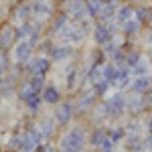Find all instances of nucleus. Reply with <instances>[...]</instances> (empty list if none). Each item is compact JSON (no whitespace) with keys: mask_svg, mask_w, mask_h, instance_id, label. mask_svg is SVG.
<instances>
[{"mask_svg":"<svg viewBox=\"0 0 152 152\" xmlns=\"http://www.w3.org/2000/svg\"><path fill=\"white\" fill-rule=\"evenodd\" d=\"M87 146V130L81 126H69L59 138V152H81Z\"/></svg>","mask_w":152,"mask_h":152,"instance_id":"nucleus-1","label":"nucleus"},{"mask_svg":"<svg viewBox=\"0 0 152 152\" xmlns=\"http://www.w3.org/2000/svg\"><path fill=\"white\" fill-rule=\"evenodd\" d=\"M105 107V114L107 120H118V118L126 116V94L124 91H114V94H107L105 97H102Z\"/></svg>","mask_w":152,"mask_h":152,"instance_id":"nucleus-2","label":"nucleus"},{"mask_svg":"<svg viewBox=\"0 0 152 152\" xmlns=\"http://www.w3.org/2000/svg\"><path fill=\"white\" fill-rule=\"evenodd\" d=\"M28 2H31V18L35 23L47 26L49 20L53 18V14L57 12L55 2H51V0H28Z\"/></svg>","mask_w":152,"mask_h":152,"instance_id":"nucleus-3","label":"nucleus"},{"mask_svg":"<svg viewBox=\"0 0 152 152\" xmlns=\"http://www.w3.org/2000/svg\"><path fill=\"white\" fill-rule=\"evenodd\" d=\"M120 33V26L116 24V20H110V23H95L91 37H94V43L97 47H105L107 43H112L116 35Z\"/></svg>","mask_w":152,"mask_h":152,"instance_id":"nucleus-4","label":"nucleus"},{"mask_svg":"<svg viewBox=\"0 0 152 152\" xmlns=\"http://www.w3.org/2000/svg\"><path fill=\"white\" fill-rule=\"evenodd\" d=\"M97 94L94 91V87L91 85H85V87H81L79 91H77V95L73 97V105H75V114L77 116H85L91 107H94L95 104H97Z\"/></svg>","mask_w":152,"mask_h":152,"instance_id":"nucleus-5","label":"nucleus"},{"mask_svg":"<svg viewBox=\"0 0 152 152\" xmlns=\"http://www.w3.org/2000/svg\"><path fill=\"white\" fill-rule=\"evenodd\" d=\"M77 116L75 114V105H73V99H63L55 105V112H53V118L57 122L59 128H69L73 118Z\"/></svg>","mask_w":152,"mask_h":152,"instance_id":"nucleus-6","label":"nucleus"},{"mask_svg":"<svg viewBox=\"0 0 152 152\" xmlns=\"http://www.w3.org/2000/svg\"><path fill=\"white\" fill-rule=\"evenodd\" d=\"M55 41L65 43V45H73V47H75V45H79V43H83V41H85V35L81 33V28H79L75 23H67L57 33Z\"/></svg>","mask_w":152,"mask_h":152,"instance_id":"nucleus-7","label":"nucleus"},{"mask_svg":"<svg viewBox=\"0 0 152 152\" xmlns=\"http://www.w3.org/2000/svg\"><path fill=\"white\" fill-rule=\"evenodd\" d=\"M53 67V61L45 55H37L31 61L24 63V69H26V75H41V77H47L49 71Z\"/></svg>","mask_w":152,"mask_h":152,"instance_id":"nucleus-8","label":"nucleus"},{"mask_svg":"<svg viewBox=\"0 0 152 152\" xmlns=\"http://www.w3.org/2000/svg\"><path fill=\"white\" fill-rule=\"evenodd\" d=\"M146 107V99L144 94H134V91H126V114L130 116H140L144 114Z\"/></svg>","mask_w":152,"mask_h":152,"instance_id":"nucleus-9","label":"nucleus"},{"mask_svg":"<svg viewBox=\"0 0 152 152\" xmlns=\"http://www.w3.org/2000/svg\"><path fill=\"white\" fill-rule=\"evenodd\" d=\"M16 45V24L4 23L0 26V51H12Z\"/></svg>","mask_w":152,"mask_h":152,"instance_id":"nucleus-10","label":"nucleus"},{"mask_svg":"<svg viewBox=\"0 0 152 152\" xmlns=\"http://www.w3.org/2000/svg\"><path fill=\"white\" fill-rule=\"evenodd\" d=\"M65 12L69 14L71 23H81V20H85V18H89L87 6H85V0H69Z\"/></svg>","mask_w":152,"mask_h":152,"instance_id":"nucleus-11","label":"nucleus"},{"mask_svg":"<svg viewBox=\"0 0 152 152\" xmlns=\"http://www.w3.org/2000/svg\"><path fill=\"white\" fill-rule=\"evenodd\" d=\"M12 59H14V63H26V61H31L33 59V53H35V49L33 45L23 39V41H16V45L12 47Z\"/></svg>","mask_w":152,"mask_h":152,"instance_id":"nucleus-12","label":"nucleus"},{"mask_svg":"<svg viewBox=\"0 0 152 152\" xmlns=\"http://www.w3.org/2000/svg\"><path fill=\"white\" fill-rule=\"evenodd\" d=\"M37 128L41 130V134H43V140L45 142H53V138L57 136V122H55V118L53 116H41L39 118V122H37Z\"/></svg>","mask_w":152,"mask_h":152,"instance_id":"nucleus-13","label":"nucleus"},{"mask_svg":"<svg viewBox=\"0 0 152 152\" xmlns=\"http://www.w3.org/2000/svg\"><path fill=\"white\" fill-rule=\"evenodd\" d=\"M73 57H75V47L65 45V43H57L51 51V55H49V59L53 63H65V61H71Z\"/></svg>","mask_w":152,"mask_h":152,"instance_id":"nucleus-14","label":"nucleus"},{"mask_svg":"<svg viewBox=\"0 0 152 152\" xmlns=\"http://www.w3.org/2000/svg\"><path fill=\"white\" fill-rule=\"evenodd\" d=\"M41 97H43L45 105H57L59 102H63V94L55 83H47L41 91Z\"/></svg>","mask_w":152,"mask_h":152,"instance_id":"nucleus-15","label":"nucleus"},{"mask_svg":"<svg viewBox=\"0 0 152 152\" xmlns=\"http://www.w3.org/2000/svg\"><path fill=\"white\" fill-rule=\"evenodd\" d=\"M107 138V128L105 126H91V130H87V146H91L94 150L99 148V144Z\"/></svg>","mask_w":152,"mask_h":152,"instance_id":"nucleus-16","label":"nucleus"},{"mask_svg":"<svg viewBox=\"0 0 152 152\" xmlns=\"http://www.w3.org/2000/svg\"><path fill=\"white\" fill-rule=\"evenodd\" d=\"M67 23H71L69 20V14L65 10H59V12H55L53 14V18L49 20V24H47V28H49V37H57V33L65 26Z\"/></svg>","mask_w":152,"mask_h":152,"instance_id":"nucleus-17","label":"nucleus"},{"mask_svg":"<svg viewBox=\"0 0 152 152\" xmlns=\"http://www.w3.org/2000/svg\"><path fill=\"white\" fill-rule=\"evenodd\" d=\"M150 87H152V75H140V77H132V83H130L128 91L146 94Z\"/></svg>","mask_w":152,"mask_h":152,"instance_id":"nucleus-18","label":"nucleus"},{"mask_svg":"<svg viewBox=\"0 0 152 152\" xmlns=\"http://www.w3.org/2000/svg\"><path fill=\"white\" fill-rule=\"evenodd\" d=\"M142 26H144V24H142L140 20L130 18L128 23H124L122 26H120V33H122L124 39H134V37H138L142 33Z\"/></svg>","mask_w":152,"mask_h":152,"instance_id":"nucleus-19","label":"nucleus"},{"mask_svg":"<svg viewBox=\"0 0 152 152\" xmlns=\"http://www.w3.org/2000/svg\"><path fill=\"white\" fill-rule=\"evenodd\" d=\"M130 18H134V6H132V4H128V2H122V4L118 6L114 20H116L118 26H122L124 23H128Z\"/></svg>","mask_w":152,"mask_h":152,"instance_id":"nucleus-20","label":"nucleus"},{"mask_svg":"<svg viewBox=\"0 0 152 152\" xmlns=\"http://www.w3.org/2000/svg\"><path fill=\"white\" fill-rule=\"evenodd\" d=\"M120 73H122V69H120L118 65H114L112 61H107V63L104 65V79H105L107 83H110L112 87H116V85H118Z\"/></svg>","mask_w":152,"mask_h":152,"instance_id":"nucleus-21","label":"nucleus"},{"mask_svg":"<svg viewBox=\"0 0 152 152\" xmlns=\"http://www.w3.org/2000/svg\"><path fill=\"white\" fill-rule=\"evenodd\" d=\"M23 104H24V107L28 110V114L37 116V114H41V107L45 105V102H43L41 94H33V95H28V97L24 99Z\"/></svg>","mask_w":152,"mask_h":152,"instance_id":"nucleus-22","label":"nucleus"},{"mask_svg":"<svg viewBox=\"0 0 152 152\" xmlns=\"http://www.w3.org/2000/svg\"><path fill=\"white\" fill-rule=\"evenodd\" d=\"M55 45H57V43H55V37L43 35V39L39 41V45H37V49H35V51L39 53V55H45V57H49Z\"/></svg>","mask_w":152,"mask_h":152,"instance_id":"nucleus-23","label":"nucleus"},{"mask_svg":"<svg viewBox=\"0 0 152 152\" xmlns=\"http://www.w3.org/2000/svg\"><path fill=\"white\" fill-rule=\"evenodd\" d=\"M12 16L18 20V24L24 23V20H31V2L26 0V2H20L14 10H12Z\"/></svg>","mask_w":152,"mask_h":152,"instance_id":"nucleus-24","label":"nucleus"},{"mask_svg":"<svg viewBox=\"0 0 152 152\" xmlns=\"http://www.w3.org/2000/svg\"><path fill=\"white\" fill-rule=\"evenodd\" d=\"M130 73H132V77H140V75H150V63H148V59L142 57L134 67H130Z\"/></svg>","mask_w":152,"mask_h":152,"instance_id":"nucleus-25","label":"nucleus"},{"mask_svg":"<svg viewBox=\"0 0 152 152\" xmlns=\"http://www.w3.org/2000/svg\"><path fill=\"white\" fill-rule=\"evenodd\" d=\"M24 79H26V83L31 85V89H33L35 94H41L43 87L47 85V77H41V75H26Z\"/></svg>","mask_w":152,"mask_h":152,"instance_id":"nucleus-26","label":"nucleus"},{"mask_svg":"<svg viewBox=\"0 0 152 152\" xmlns=\"http://www.w3.org/2000/svg\"><path fill=\"white\" fill-rule=\"evenodd\" d=\"M126 136H128V132H126L124 126H112V128H107V138L114 140L116 144L124 142V140H126Z\"/></svg>","mask_w":152,"mask_h":152,"instance_id":"nucleus-27","label":"nucleus"},{"mask_svg":"<svg viewBox=\"0 0 152 152\" xmlns=\"http://www.w3.org/2000/svg\"><path fill=\"white\" fill-rule=\"evenodd\" d=\"M4 148H6L8 152H20V150H23V136L14 132V134H12L10 138L6 140V144H4Z\"/></svg>","mask_w":152,"mask_h":152,"instance_id":"nucleus-28","label":"nucleus"},{"mask_svg":"<svg viewBox=\"0 0 152 152\" xmlns=\"http://www.w3.org/2000/svg\"><path fill=\"white\" fill-rule=\"evenodd\" d=\"M144 57V53H142L140 49H126V67H134L140 59Z\"/></svg>","mask_w":152,"mask_h":152,"instance_id":"nucleus-29","label":"nucleus"},{"mask_svg":"<svg viewBox=\"0 0 152 152\" xmlns=\"http://www.w3.org/2000/svg\"><path fill=\"white\" fill-rule=\"evenodd\" d=\"M91 87H94V91L97 94V97H99V99H102V97H105V95L110 94V89H112V85L105 81L104 77H102L99 81H95L94 85H91Z\"/></svg>","mask_w":152,"mask_h":152,"instance_id":"nucleus-30","label":"nucleus"},{"mask_svg":"<svg viewBox=\"0 0 152 152\" xmlns=\"http://www.w3.org/2000/svg\"><path fill=\"white\" fill-rule=\"evenodd\" d=\"M12 65V59H10V51H0V75H6L8 69Z\"/></svg>","mask_w":152,"mask_h":152,"instance_id":"nucleus-31","label":"nucleus"},{"mask_svg":"<svg viewBox=\"0 0 152 152\" xmlns=\"http://www.w3.org/2000/svg\"><path fill=\"white\" fill-rule=\"evenodd\" d=\"M134 18L146 24L148 23V6H134Z\"/></svg>","mask_w":152,"mask_h":152,"instance_id":"nucleus-32","label":"nucleus"},{"mask_svg":"<svg viewBox=\"0 0 152 152\" xmlns=\"http://www.w3.org/2000/svg\"><path fill=\"white\" fill-rule=\"evenodd\" d=\"M116 142L110 140V138H105L102 144H99V148H97V152H116Z\"/></svg>","mask_w":152,"mask_h":152,"instance_id":"nucleus-33","label":"nucleus"},{"mask_svg":"<svg viewBox=\"0 0 152 152\" xmlns=\"http://www.w3.org/2000/svg\"><path fill=\"white\" fill-rule=\"evenodd\" d=\"M33 152H59V148L53 144V142H41Z\"/></svg>","mask_w":152,"mask_h":152,"instance_id":"nucleus-34","label":"nucleus"},{"mask_svg":"<svg viewBox=\"0 0 152 152\" xmlns=\"http://www.w3.org/2000/svg\"><path fill=\"white\" fill-rule=\"evenodd\" d=\"M144 132L146 134H152V114L144 120Z\"/></svg>","mask_w":152,"mask_h":152,"instance_id":"nucleus-35","label":"nucleus"},{"mask_svg":"<svg viewBox=\"0 0 152 152\" xmlns=\"http://www.w3.org/2000/svg\"><path fill=\"white\" fill-rule=\"evenodd\" d=\"M144 99H146V107H148V110H152V87L146 91V94H144Z\"/></svg>","mask_w":152,"mask_h":152,"instance_id":"nucleus-36","label":"nucleus"},{"mask_svg":"<svg viewBox=\"0 0 152 152\" xmlns=\"http://www.w3.org/2000/svg\"><path fill=\"white\" fill-rule=\"evenodd\" d=\"M146 24H152V6H148V23Z\"/></svg>","mask_w":152,"mask_h":152,"instance_id":"nucleus-37","label":"nucleus"},{"mask_svg":"<svg viewBox=\"0 0 152 152\" xmlns=\"http://www.w3.org/2000/svg\"><path fill=\"white\" fill-rule=\"evenodd\" d=\"M2 132H4V124L0 122V136H2Z\"/></svg>","mask_w":152,"mask_h":152,"instance_id":"nucleus-38","label":"nucleus"},{"mask_svg":"<svg viewBox=\"0 0 152 152\" xmlns=\"http://www.w3.org/2000/svg\"><path fill=\"white\" fill-rule=\"evenodd\" d=\"M81 152H89V150H81Z\"/></svg>","mask_w":152,"mask_h":152,"instance_id":"nucleus-39","label":"nucleus"}]
</instances>
